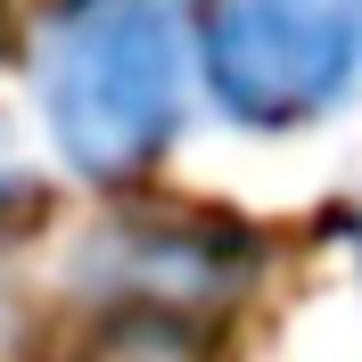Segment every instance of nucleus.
Listing matches in <instances>:
<instances>
[{"label": "nucleus", "instance_id": "obj_1", "mask_svg": "<svg viewBox=\"0 0 362 362\" xmlns=\"http://www.w3.org/2000/svg\"><path fill=\"white\" fill-rule=\"evenodd\" d=\"M198 74L181 0H74L42 33V132L83 181H132L173 148Z\"/></svg>", "mask_w": 362, "mask_h": 362}, {"label": "nucleus", "instance_id": "obj_2", "mask_svg": "<svg viewBox=\"0 0 362 362\" xmlns=\"http://www.w3.org/2000/svg\"><path fill=\"white\" fill-rule=\"evenodd\" d=\"M198 83L239 132H305L362 83V0H206Z\"/></svg>", "mask_w": 362, "mask_h": 362}, {"label": "nucleus", "instance_id": "obj_3", "mask_svg": "<svg viewBox=\"0 0 362 362\" xmlns=\"http://www.w3.org/2000/svg\"><path fill=\"white\" fill-rule=\"evenodd\" d=\"M354 280H362V223H354Z\"/></svg>", "mask_w": 362, "mask_h": 362}]
</instances>
